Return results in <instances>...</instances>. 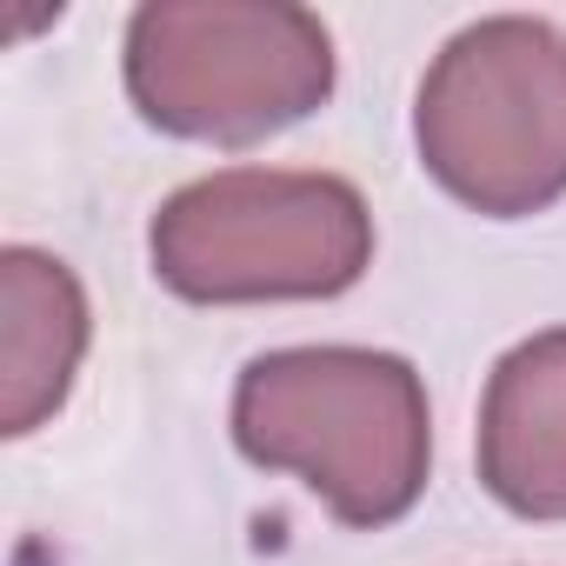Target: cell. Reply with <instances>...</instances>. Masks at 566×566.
<instances>
[{
  "mask_svg": "<svg viewBox=\"0 0 566 566\" xmlns=\"http://www.w3.org/2000/svg\"><path fill=\"white\" fill-rule=\"evenodd\" d=\"M154 280L193 307L334 301L374 266V213L354 180L301 167H220L160 200Z\"/></svg>",
  "mask_w": 566,
  "mask_h": 566,
  "instance_id": "2",
  "label": "cell"
},
{
  "mask_svg": "<svg viewBox=\"0 0 566 566\" xmlns=\"http://www.w3.org/2000/svg\"><path fill=\"white\" fill-rule=\"evenodd\" d=\"M87 294L67 260L41 247L0 253V433L21 440L61 413L87 360Z\"/></svg>",
  "mask_w": 566,
  "mask_h": 566,
  "instance_id": "6",
  "label": "cell"
},
{
  "mask_svg": "<svg viewBox=\"0 0 566 566\" xmlns=\"http://www.w3.org/2000/svg\"><path fill=\"white\" fill-rule=\"evenodd\" d=\"M127 101L147 127L253 147L334 94V34L287 0H147L127 21Z\"/></svg>",
  "mask_w": 566,
  "mask_h": 566,
  "instance_id": "3",
  "label": "cell"
},
{
  "mask_svg": "<svg viewBox=\"0 0 566 566\" xmlns=\"http://www.w3.org/2000/svg\"><path fill=\"white\" fill-rule=\"evenodd\" d=\"M480 486L520 520H566V327L500 354L480 400Z\"/></svg>",
  "mask_w": 566,
  "mask_h": 566,
  "instance_id": "5",
  "label": "cell"
},
{
  "mask_svg": "<svg viewBox=\"0 0 566 566\" xmlns=\"http://www.w3.org/2000/svg\"><path fill=\"white\" fill-rule=\"evenodd\" d=\"M233 447L294 473L340 526L374 533L427 493V387L413 360L380 347H273L233 380Z\"/></svg>",
  "mask_w": 566,
  "mask_h": 566,
  "instance_id": "1",
  "label": "cell"
},
{
  "mask_svg": "<svg viewBox=\"0 0 566 566\" xmlns=\"http://www.w3.org/2000/svg\"><path fill=\"white\" fill-rule=\"evenodd\" d=\"M420 167L486 220L566 193V34L533 14L460 28L413 94Z\"/></svg>",
  "mask_w": 566,
  "mask_h": 566,
  "instance_id": "4",
  "label": "cell"
}]
</instances>
